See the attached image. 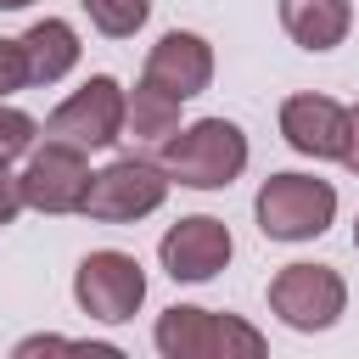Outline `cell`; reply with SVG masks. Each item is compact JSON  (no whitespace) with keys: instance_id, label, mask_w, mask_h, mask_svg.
<instances>
[{"instance_id":"19","label":"cell","mask_w":359,"mask_h":359,"mask_svg":"<svg viewBox=\"0 0 359 359\" xmlns=\"http://www.w3.org/2000/svg\"><path fill=\"white\" fill-rule=\"evenodd\" d=\"M17 213H22V185H17L11 163H0V224H11Z\"/></svg>"},{"instance_id":"10","label":"cell","mask_w":359,"mask_h":359,"mask_svg":"<svg viewBox=\"0 0 359 359\" xmlns=\"http://www.w3.org/2000/svg\"><path fill=\"white\" fill-rule=\"evenodd\" d=\"M140 79H151L157 90L191 101V95H202V90L213 84V45H208L202 34H191V28H168V34L146 50Z\"/></svg>"},{"instance_id":"5","label":"cell","mask_w":359,"mask_h":359,"mask_svg":"<svg viewBox=\"0 0 359 359\" xmlns=\"http://www.w3.org/2000/svg\"><path fill=\"white\" fill-rule=\"evenodd\" d=\"M163 202H168V174L146 157H118V163L90 174L79 213H90L95 224H135V219L157 213Z\"/></svg>"},{"instance_id":"6","label":"cell","mask_w":359,"mask_h":359,"mask_svg":"<svg viewBox=\"0 0 359 359\" xmlns=\"http://www.w3.org/2000/svg\"><path fill=\"white\" fill-rule=\"evenodd\" d=\"M50 140H67L79 151H107L123 140V84L112 73H90L50 118H45Z\"/></svg>"},{"instance_id":"14","label":"cell","mask_w":359,"mask_h":359,"mask_svg":"<svg viewBox=\"0 0 359 359\" xmlns=\"http://www.w3.org/2000/svg\"><path fill=\"white\" fill-rule=\"evenodd\" d=\"M180 95L157 90L151 79H140L135 90H123V135L140 140V146H163L174 129H180Z\"/></svg>"},{"instance_id":"3","label":"cell","mask_w":359,"mask_h":359,"mask_svg":"<svg viewBox=\"0 0 359 359\" xmlns=\"http://www.w3.org/2000/svg\"><path fill=\"white\" fill-rule=\"evenodd\" d=\"M252 219L269 241H314L337 219V185L314 174H269L252 196Z\"/></svg>"},{"instance_id":"2","label":"cell","mask_w":359,"mask_h":359,"mask_svg":"<svg viewBox=\"0 0 359 359\" xmlns=\"http://www.w3.org/2000/svg\"><path fill=\"white\" fill-rule=\"evenodd\" d=\"M151 342L163 359H258L269 342L258 325H247L241 314H213L196 303H174L157 314Z\"/></svg>"},{"instance_id":"4","label":"cell","mask_w":359,"mask_h":359,"mask_svg":"<svg viewBox=\"0 0 359 359\" xmlns=\"http://www.w3.org/2000/svg\"><path fill=\"white\" fill-rule=\"evenodd\" d=\"M73 303L101 320V325H123L135 320V309L146 303V269L135 252H118V247H101V252H84L79 269H73Z\"/></svg>"},{"instance_id":"11","label":"cell","mask_w":359,"mask_h":359,"mask_svg":"<svg viewBox=\"0 0 359 359\" xmlns=\"http://www.w3.org/2000/svg\"><path fill=\"white\" fill-rule=\"evenodd\" d=\"M342 118H348V107L331 101V95H314V90L280 101V135H286V146L297 157H314V163H331L342 151Z\"/></svg>"},{"instance_id":"13","label":"cell","mask_w":359,"mask_h":359,"mask_svg":"<svg viewBox=\"0 0 359 359\" xmlns=\"http://www.w3.org/2000/svg\"><path fill=\"white\" fill-rule=\"evenodd\" d=\"M79 34H73V22H62V17H39L28 34H22V56H28V84H56V79H67L73 67H79Z\"/></svg>"},{"instance_id":"12","label":"cell","mask_w":359,"mask_h":359,"mask_svg":"<svg viewBox=\"0 0 359 359\" xmlns=\"http://www.w3.org/2000/svg\"><path fill=\"white\" fill-rule=\"evenodd\" d=\"M280 28L303 50H337L353 28L348 0H280Z\"/></svg>"},{"instance_id":"9","label":"cell","mask_w":359,"mask_h":359,"mask_svg":"<svg viewBox=\"0 0 359 359\" xmlns=\"http://www.w3.org/2000/svg\"><path fill=\"white\" fill-rule=\"evenodd\" d=\"M230 252H236V236H230V224L213 219V213H185V219H174V224L163 230V241H157L163 269H168L174 280H185V286L213 280V275L230 264Z\"/></svg>"},{"instance_id":"15","label":"cell","mask_w":359,"mask_h":359,"mask_svg":"<svg viewBox=\"0 0 359 359\" xmlns=\"http://www.w3.org/2000/svg\"><path fill=\"white\" fill-rule=\"evenodd\" d=\"M79 6H84L90 28H101L107 39H129V34H140L146 17H151V0H79Z\"/></svg>"},{"instance_id":"21","label":"cell","mask_w":359,"mask_h":359,"mask_svg":"<svg viewBox=\"0 0 359 359\" xmlns=\"http://www.w3.org/2000/svg\"><path fill=\"white\" fill-rule=\"evenodd\" d=\"M353 252H359V219H353Z\"/></svg>"},{"instance_id":"18","label":"cell","mask_w":359,"mask_h":359,"mask_svg":"<svg viewBox=\"0 0 359 359\" xmlns=\"http://www.w3.org/2000/svg\"><path fill=\"white\" fill-rule=\"evenodd\" d=\"M337 163H342L348 174H359V101H353L348 118H342V151H337Z\"/></svg>"},{"instance_id":"7","label":"cell","mask_w":359,"mask_h":359,"mask_svg":"<svg viewBox=\"0 0 359 359\" xmlns=\"http://www.w3.org/2000/svg\"><path fill=\"white\" fill-rule=\"evenodd\" d=\"M269 309L292 331H331L348 309V280L331 264H286L269 280Z\"/></svg>"},{"instance_id":"16","label":"cell","mask_w":359,"mask_h":359,"mask_svg":"<svg viewBox=\"0 0 359 359\" xmlns=\"http://www.w3.org/2000/svg\"><path fill=\"white\" fill-rule=\"evenodd\" d=\"M34 135H39V123H34L22 107H6V101H0V163L34 151Z\"/></svg>"},{"instance_id":"8","label":"cell","mask_w":359,"mask_h":359,"mask_svg":"<svg viewBox=\"0 0 359 359\" xmlns=\"http://www.w3.org/2000/svg\"><path fill=\"white\" fill-rule=\"evenodd\" d=\"M22 185V208L34 213H79L84 208V191H90V151L67 146V140H45L39 151H28V168L17 174Z\"/></svg>"},{"instance_id":"20","label":"cell","mask_w":359,"mask_h":359,"mask_svg":"<svg viewBox=\"0 0 359 359\" xmlns=\"http://www.w3.org/2000/svg\"><path fill=\"white\" fill-rule=\"evenodd\" d=\"M22 6H34V0H0V11H22Z\"/></svg>"},{"instance_id":"17","label":"cell","mask_w":359,"mask_h":359,"mask_svg":"<svg viewBox=\"0 0 359 359\" xmlns=\"http://www.w3.org/2000/svg\"><path fill=\"white\" fill-rule=\"evenodd\" d=\"M28 84V56H22V39H0V101L17 95Z\"/></svg>"},{"instance_id":"1","label":"cell","mask_w":359,"mask_h":359,"mask_svg":"<svg viewBox=\"0 0 359 359\" xmlns=\"http://www.w3.org/2000/svg\"><path fill=\"white\" fill-rule=\"evenodd\" d=\"M157 168L185 191H224L247 168V135L230 118H196L157 146Z\"/></svg>"}]
</instances>
